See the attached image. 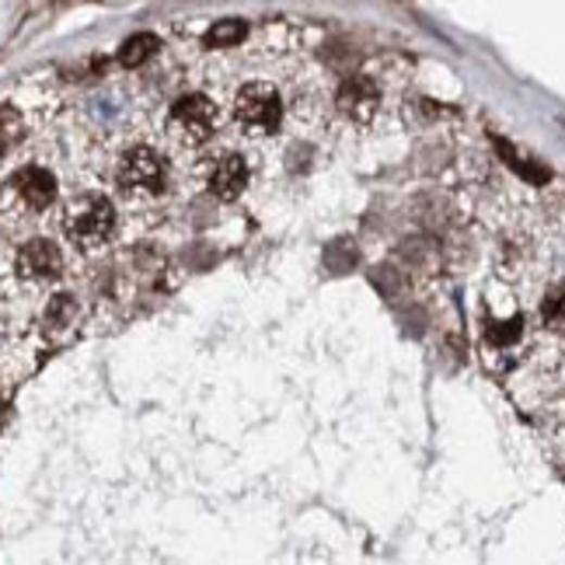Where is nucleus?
<instances>
[{
    "instance_id": "1",
    "label": "nucleus",
    "mask_w": 565,
    "mask_h": 565,
    "mask_svg": "<svg viewBox=\"0 0 565 565\" xmlns=\"http://www.w3.org/2000/svg\"><path fill=\"white\" fill-rule=\"evenodd\" d=\"M60 227H63L66 241H74L77 248H85V252H95V248L112 241L115 227H120V213H115L109 196L80 192L63 206Z\"/></svg>"
},
{
    "instance_id": "2",
    "label": "nucleus",
    "mask_w": 565,
    "mask_h": 565,
    "mask_svg": "<svg viewBox=\"0 0 565 565\" xmlns=\"http://www.w3.org/2000/svg\"><path fill=\"white\" fill-rule=\"evenodd\" d=\"M235 120L252 137H273L282 126V98L265 80H252L235 95Z\"/></svg>"
},
{
    "instance_id": "3",
    "label": "nucleus",
    "mask_w": 565,
    "mask_h": 565,
    "mask_svg": "<svg viewBox=\"0 0 565 565\" xmlns=\"http://www.w3.org/2000/svg\"><path fill=\"white\" fill-rule=\"evenodd\" d=\"M168 133L186 147L206 143L217 133V105L206 95H181L168 112Z\"/></svg>"
},
{
    "instance_id": "4",
    "label": "nucleus",
    "mask_w": 565,
    "mask_h": 565,
    "mask_svg": "<svg viewBox=\"0 0 565 565\" xmlns=\"http://www.w3.org/2000/svg\"><path fill=\"white\" fill-rule=\"evenodd\" d=\"M115 181L126 192L137 196H158L164 189V161L151 147H129V151L115 164Z\"/></svg>"
},
{
    "instance_id": "5",
    "label": "nucleus",
    "mask_w": 565,
    "mask_h": 565,
    "mask_svg": "<svg viewBox=\"0 0 565 565\" xmlns=\"http://www.w3.org/2000/svg\"><path fill=\"white\" fill-rule=\"evenodd\" d=\"M336 109L346 115L349 123H356V126L374 123V115L380 112V88H377V80L367 77V74L346 77L342 85H339V91H336Z\"/></svg>"
},
{
    "instance_id": "6",
    "label": "nucleus",
    "mask_w": 565,
    "mask_h": 565,
    "mask_svg": "<svg viewBox=\"0 0 565 565\" xmlns=\"http://www.w3.org/2000/svg\"><path fill=\"white\" fill-rule=\"evenodd\" d=\"M14 269L22 279L53 282L63 273V252L49 238H28L14 255Z\"/></svg>"
},
{
    "instance_id": "7",
    "label": "nucleus",
    "mask_w": 565,
    "mask_h": 565,
    "mask_svg": "<svg viewBox=\"0 0 565 565\" xmlns=\"http://www.w3.org/2000/svg\"><path fill=\"white\" fill-rule=\"evenodd\" d=\"M11 189L18 192V199L28 206V210H46L56 203V175L39 168V164H25V168H18L11 175Z\"/></svg>"
},
{
    "instance_id": "8",
    "label": "nucleus",
    "mask_w": 565,
    "mask_h": 565,
    "mask_svg": "<svg viewBox=\"0 0 565 565\" xmlns=\"http://www.w3.org/2000/svg\"><path fill=\"white\" fill-rule=\"evenodd\" d=\"M206 186L210 192L230 203L248 189V161L241 154H221L217 161L210 164V175H206Z\"/></svg>"
},
{
    "instance_id": "9",
    "label": "nucleus",
    "mask_w": 565,
    "mask_h": 565,
    "mask_svg": "<svg viewBox=\"0 0 565 565\" xmlns=\"http://www.w3.org/2000/svg\"><path fill=\"white\" fill-rule=\"evenodd\" d=\"M161 49V42H158V36H151V32H137V36H129L123 46H120V63L123 66H143L147 60H151L154 53Z\"/></svg>"
},
{
    "instance_id": "10",
    "label": "nucleus",
    "mask_w": 565,
    "mask_h": 565,
    "mask_svg": "<svg viewBox=\"0 0 565 565\" xmlns=\"http://www.w3.org/2000/svg\"><path fill=\"white\" fill-rule=\"evenodd\" d=\"M520 336H524V314H513V318H506V322H489V328H486V339H489L495 349L517 346Z\"/></svg>"
},
{
    "instance_id": "11",
    "label": "nucleus",
    "mask_w": 565,
    "mask_h": 565,
    "mask_svg": "<svg viewBox=\"0 0 565 565\" xmlns=\"http://www.w3.org/2000/svg\"><path fill=\"white\" fill-rule=\"evenodd\" d=\"M248 36V25L241 18H224L206 32V46L213 49H227V46H238Z\"/></svg>"
},
{
    "instance_id": "12",
    "label": "nucleus",
    "mask_w": 565,
    "mask_h": 565,
    "mask_svg": "<svg viewBox=\"0 0 565 565\" xmlns=\"http://www.w3.org/2000/svg\"><path fill=\"white\" fill-rule=\"evenodd\" d=\"M495 147H500V154H503V161L510 164V168H517L527 181H535V186H544V181H548V172L538 168V164L524 161V158H520L517 151H513V147H510L506 140H495Z\"/></svg>"
},
{
    "instance_id": "13",
    "label": "nucleus",
    "mask_w": 565,
    "mask_h": 565,
    "mask_svg": "<svg viewBox=\"0 0 565 565\" xmlns=\"http://www.w3.org/2000/svg\"><path fill=\"white\" fill-rule=\"evenodd\" d=\"M74 318H77L74 297L71 293H56L53 301H49V307H46V322L53 328H66V325H74Z\"/></svg>"
},
{
    "instance_id": "14",
    "label": "nucleus",
    "mask_w": 565,
    "mask_h": 565,
    "mask_svg": "<svg viewBox=\"0 0 565 565\" xmlns=\"http://www.w3.org/2000/svg\"><path fill=\"white\" fill-rule=\"evenodd\" d=\"M25 129H22V115H14V105H4V151L11 154L14 143H22Z\"/></svg>"
}]
</instances>
